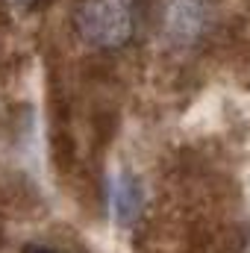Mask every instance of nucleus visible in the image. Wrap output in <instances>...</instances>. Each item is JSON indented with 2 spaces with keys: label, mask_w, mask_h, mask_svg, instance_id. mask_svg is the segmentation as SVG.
Wrapping results in <instances>:
<instances>
[{
  "label": "nucleus",
  "mask_w": 250,
  "mask_h": 253,
  "mask_svg": "<svg viewBox=\"0 0 250 253\" xmlns=\"http://www.w3.org/2000/svg\"><path fill=\"white\" fill-rule=\"evenodd\" d=\"M144 21V0H77L71 24L77 39L91 50L126 47Z\"/></svg>",
  "instance_id": "1"
},
{
  "label": "nucleus",
  "mask_w": 250,
  "mask_h": 253,
  "mask_svg": "<svg viewBox=\"0 0 250 253\" xmlns=\"http://www.w3.org/2000/svg\"><path fill=\"white\" fill-rule=\"evenodd\" d=\"M27 253H53V251H47V248H27Z\"/></svg>",
  "instance_id": "5"
},
{
  "label": "nucleus",
  "mask_w": 250,
  "mask_h": 253,
  "mask_svg": "<svg viewBox=\"0 0 250 253\" xmlns=\"http://www.w3.org/2000/svg\"><path fill=\"white\" fill-rule=\"evenodd\" d=\"M218 0H162L159 33L171 47H194L215 27Z\"/></svg>",
  "instance_id": "2"
},
{
  "label": "nucleus",
  "mask_w": 250,
  "mask_h": 253,
  "mask_svg": "<svg viewBox=\"0 0 250 253\" xmlns=\"http://www.w3.org/2000/svg\"><path fill=\"white\" fill-rule=\"evenodd\" d=\"M39 0H9V6H15V9H30V6H36Z\"/></svg>",
  "instance_id": "4"
},
{
  "label": "nucleus",
  "mask_w": 250,
  "mask_h": 253,
  "mask_svg": "<svg viewBox=\"0 0 250 253\" xmlns=\"http://www.w3.org/2000/svg\"><path fill=\"white\" fill-rule=\"evenodd\" d=\"M109 203H112V212L121 224H129L138 209H141V186L135 177L121 174L112 180V189H109Z\"/></svg>",
  "instance_id": "3"
},
{
  "label": "nucleus",
  "mask_w": 250,
  "mask_h": 253,
  "mask_svg": "<svg viewBox=\"0 0 250 253\" xmlns=\"http://www.w3.org/2000/svg\"><path fill=\"white\" fill-rule=\"evenodd\" d=\"M0 242H3V224H0Z\"/></svg>",
  "instance_id": "6"
}]
</instances>
